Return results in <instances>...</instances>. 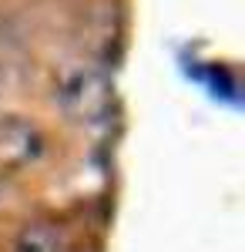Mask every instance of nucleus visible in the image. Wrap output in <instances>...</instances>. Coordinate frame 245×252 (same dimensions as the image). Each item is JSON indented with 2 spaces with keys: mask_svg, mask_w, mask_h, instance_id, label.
Here are the masks:
<instances>
[{
  "mask_svg": "<svg viewBox=\"0 0 245 252\" xmlns=\"http://www.w3.org/2000/svg\"><path fill=\"white\" fill-rule=\"evenodd\" d=\"M54 97L71 118H77V121H94L111 104V84H108V78L97 67L77 64V67L61 74Z\"/></svg>",
  "mask_w": 245,
  "mask_h": 252,
  "instance_id": "nucleus-1",
  "label": "nucleus"
},
{
  "mask_svg": "<svg viewBox=\"0 0 245 252\" xmlns=\"http://www.w3.org/2000/svg\"><path fill=\"white\" fill-rule=\"evenodd\" d=\"M47 148L37 121L27 115H0V175H17L34 165Z\"/></svg>",
  "mask_w": 245,
  "mask_h": 252,
  "instance_id": "nucleus-2",
  "label": "nucleus"
},
{
  "mask_svg": "<svg viewBox=\"0 0 245 252\" xmlns=\"http://www.w3.org/2000/svg\"><path fill=\"white\" fill-rule=\"evenodd\" d=\"M14 252H61V232L47 222H34V225L20 229Z\"/></svg>",
  "mask_w": 245,
  "mask_h": 252,
  "instance_id": "nucleus-3",
  "label": "nucleus"
}]
</instances>
